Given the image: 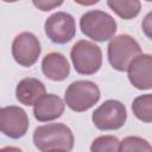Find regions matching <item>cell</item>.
<instances>
[{"instance_id": "20", "label": "cell", "mask_w": 152, "mask_h": 152, "mask_svg": "<svg viewBox=\"0 0 152 152\" xmlns=\"http://www.w3.org/2000/svg\"><path fill=\"white\" fill-rule=\"evenodd\" d=\"M50 152H66V151H62V150H55V151H50Z\"/></svg>"}, {"instance_id": "10", "label": "cell", "mask_w": 152, "mask_h": 152, "mask_svg": "<svg viewBox=\"0 0 152 152\" xmlns=\"http://www.w3.org/2000/svg\"><path fill=\"white\" fill-rule=\"evenodd\" d=\"M152 57L147 53L135 57L127 68L129 82L140 90H148L152 87Z\"/></svg>"}, {"instance_id": "16", "label": "cell", "mask_w": 152, "mask_h": 152, "mask_svg": "<svg viewBox=\"0 0 152 152\" xmlns=\"http://www.w3.org/2000/svg\"><path fill=\"white\" fill-rule=\"evenodd\" d=\"M119 152H152L147 140L140 137H126L119 145Z\"/></svg>"}, {"instance_id": "18", "label": "cell", "mask_w": 152, "mask_h": 152, "mask_svg": "<svg viewBox=\"0 0 152 152\" xmlns=\"http://www.w3.org/2000/svg\"><path fill=\"white\" fill-rule=\"evenodd\" d=\"M62 4H63L62 1H58V2H56V1H33V5L42 11H50L53 7L61 6Z\"/></svg>"}, {"instance_id": "12", "label": "cell", "mask_w": 152, "mask_h": 152, "mask_svg": "<svg viewBox=\"0 0 152 152\" xmlns=\"http://www.w3.org/2000/svg\"><path fill=\"white\" fill-rule=\"evenodd\" d=\"M43 74L51 81H64L70 74V66L66 58L59 52L48 53L42 62Z\"/></svg>"}, {"instance_id": "2", "label": "cell", "mask_w": 152, "mask_h": 152, "mask_svg": "<svg viewBox=\"0 0 152 152\" xmlns=\"http://www.w3.org/2000/svg\"><path fill=\"white\" fill-rule=\"evenodd\" d=\"M80 27L83 34L95 42H106L116 32V21L107 12L91 10L80 19Z\"/></svg>"}, {"instance_id": "5", "label": "cell", "mask_w": 152, "mask_h": 152, "mask_svg": "<svg viewBox=\"0 0 152 152\" xmlns=\"http://www.w3.org/2000/svg\"><path fill=\"white\" fill-rule=\"evenodd\" d=\"M65 103L74 112H84L100 100V89L91 81H75L65 90Z\"/></svg>"}, {"instance_id": "19", "label": "cell", "mask_w": 152, "mask_h": 152, "mask_svg": "<svg viewBox=\"0 0 152 152\" xmlns=\"http://www.w3.org/2000/svg\"><path fill=\"white\" fill-rule=\"evenodd\" d=\"M0 152H23V151L18 147H14V146H7V147L1 148Z\"/></svg>"}, {"instance_id": "17", "label": "cell", "mask_w": 152, "mask_h": 152, "mask_svg": "<svg viewBox=\"0 0 152 152\" xmlns=\"http://www.w3.org/2000/svg\"><path fill=\"white\" fill-rule=\"evenodd\" d=\"M120 141L114 135L97 137L90 146V152H119Z\"/></svg>"}, {"instance_id": "14", "label": "cell", "mask_w": 152, "mask_h": 152, "mask_svg": "<svg viewBox=\"0 0 152 152\" xmlns=\"http://www.w3.org/2000/svg\"><path fill=\"white\" fill-rule=\"evenodd\" d=\"M107 5L122 19L135 18L141 8V4L138 0H124V1H107Z\"/></svg>"}, {"instance_id": "21", "label": "cell", "mask_w": 152, "mask_h": 152, "mask_svg": "<svg viewBox=\"0 0 152 152\" xmlns=\"http://www.w3.org/2000/svg\"><path fill=\"white\" fill-rule=\"evenodd\" d=\"M0 109H1V108H0Z\"/></svg>"}, {"instance_id": "6", "label": "cell", "mask_w": 152, "mask_h": 152, "mask_svg": "<svg viewBox=\"0 0 152 152\" xmlns=\"http://www.w3.org/2000/svg\"><path fill=\"white\" fill-rule=\"evenodd\" d=\"M127 119L126 107L118 100H107L97 107L91 120L96 128L101 131H112L121 128Z\"/></svg>"}, {"instance_id": "13", "label": "cell", "mask_w": 152, "mask_h": 152, "mask_svg": "<svg viewBox=\"0 0 152 152\" xmlns=\"http://www.w3.org/2000/svg\"><path fill=\"white\" fill-rule=\"evenodd\" d=\"M43 95H45V86L37 78L27 77L17 84L15 97L20 103L25 106L34 104Z\"/></svg>"}, {"instance_id": "15", "label": "cell", "mask_w": 152, "mask_h": 152, "mask_svg": "<svg viewBox=\"0 0 152 152\" xmlns=\"http://www.w3.org/2000/svg\"><path fill=\"white\" fill-rule=\"evenodd\" d=\"M132 110L139 120L147 124L151 122L152 121V95L145 94L135 97L132 103Z\"/></svg>"}, {"instance_id": "4", "label": "cell", "mask_w": 152, "mask_h": 152, "mask_svg": "<svg viewBox=\"0 0 152 152\" xmlns=\"http://www.w3.org/2000/svg\"><path fill=\"white\" fill-rule=\"evenodd\" d=\"M70 57L75 70L81 75H93L101 68L102 51L89 40H78L72 45Z\"/></svg>"}, {"instance_id": "7", "label": "cell", "mask_w": 152, "mask_h": 152, "mask_svg": "<svg viewBox=\"0 0 152 152\" xmlns=\"http://www.w3.org/2000/svg\"><path fill=\"white\" fill-rule=\"evenodd\" d=\"M48 38L56 44H65L70 42L76 33L75 19L65 12H56L51 14L44 24Z\"/></svg>"}, {"instance_id": "9", "label": "cell", "mask_w": 152, "mask_h": 152, "mask_svg": "<svg viewBox=\"0 0 152 152\" xmlns=\"http://www.w3.org/2000/svg\"><path fill=\"white\" fill-rule=\"evenodd\" d=\"M28 129V116L26 112L17 106L0 109V132L12 139H19Z\"/></svg>"}, {"instance_id": "8", "label": "cell", "mask_w": 152, "mask_h": 152, "mask_svg": "<svg viewBox=\"0 0 152 152\" xmlns=\"http://www.w3.org/2000/svg\"><path fill=\"white\" fill-rule=\"evenodd\" d=\"M39 39L31 32L19 33L12 43V56L23 66H32L40 55Z\"/></svg>"}, {"instance_id": "1", "label": "cell", "mask_w": 152, "mask_h": 152, "mask_svg": "<svg viewBox=\"0 0 152 152\" xmlns=\"http://www.w3.org/2000/svg\"><path fill=\"white\" fill-rule=\"evenodd\" d=\"M33 142L40 152L55 150L69 152L74 147V134L64 124H48L34 129Z\"/></svg>"}, {"instance_id": "11", "label": "cell", "mask_w": 152, "mask_h": 152, "mask_svg": "<svg viewBox=\"0 0 152 152\" xmlns=\"http://www.w3.org/2000/svg\"><path fill=\"white\" fill-rule=\"evenodd\" d=\"M64 107L65 104L59 96L55 94H45L33 104V114L40 122L51 121L63 114Z\"/></svg>"}, {"instance_id": "3", "label": "cell", "mask_w": 152, "mask_h": 152, "mask_svg": "<svg viewBox=\"0 0 152 152\" xmlns=\"http://www.w3.org/2000/svg\"><path fill=\"white\" fill-rule=\"evenodd\" d=\"M108 61L118 71H127L131 62L141 55L138 42L128 34H119L108 44Z\"/></svg>"}]
</instances>
